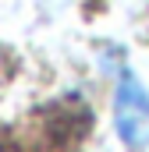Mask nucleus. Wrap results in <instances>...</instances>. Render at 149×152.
I'll list each match as a JSON object with an SVG mask.
<instances>
[{
    "label": "nucleus",
    "instance_id": "1",
    "mask_svg": "<svg viewBox=\"0 0 149 152\" xmlns=\"http://www.w3.org/2000/svg\"><path fill=\"white\" fill-rule=\"evenodd\" d=\"M114 127L128 149H149V92L128 67L114 88Z\"/></svg>",
    "mask_w": 149,
    "mask_h": 152
}]
</instances>
